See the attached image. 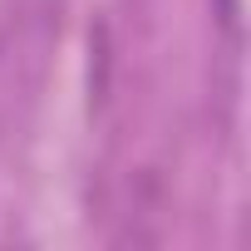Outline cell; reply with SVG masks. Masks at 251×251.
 Masks as SVG:
<instances>
[{
  "label": "cell",
  "mask_w": 251,
  "mask_h": 251,
  "mask_svg": "<svg viewBox=\"0 0 251 251\" xmlns=\"http://www.w3.org/2000/svg\"><path fill=\"white\" fill-rule=\"evenodd\" d=\"M108 89H113V30L108 20H94L89 25V103L103 108Z\"/></svg>",
  "instance_id": "1"
},
{
  "label": "cell",
  "mask_w": 251,
  "mask_h": 251,
  "mask_svg": "<svg viewBox=\"0 0 251 251\" xmlns=\"http://www.w3.org/2000/svg\"><path fill=\"white\" fill-rule=\"evenodd\" d=\"M212 15H217V25L226 35H236L241 30V0H212Z\"/></svg>",
  "instance_id": "2"
}]
</instances>
